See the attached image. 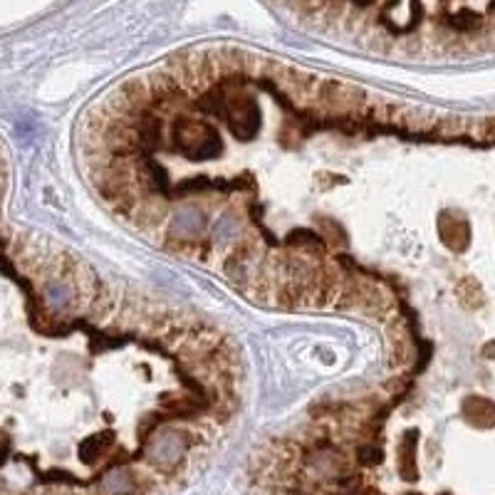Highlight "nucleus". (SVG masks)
Returning a JSON list of instances; mask_svg holds the SVG:
<instances>
[{"instance_id":"nucleus-1","label":"nucleus","mask_w":495,"mask_h":495,"mask_svg":"<svg viewBox=\"0 0 495 495\" xmlns=\"http://www.w3.org/2000/svg\"><path fill=\"white\" fill-rule=\"evenodd\" d=\"M243 387L213 319L15 226L0 159V495L181 493L233 436Z\"/></svg>"}]
</instances>
